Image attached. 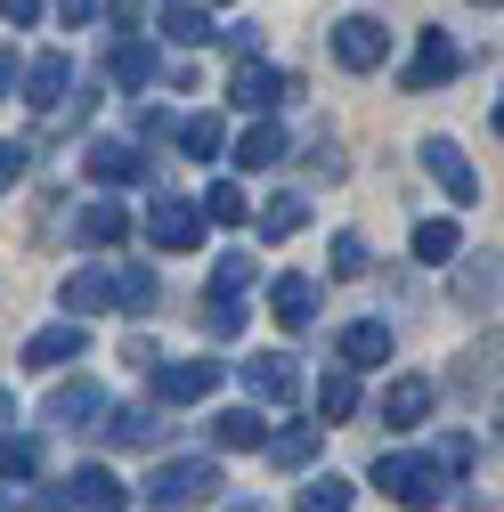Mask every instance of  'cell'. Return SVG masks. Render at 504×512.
<instances>
[{
	"mask_svg": "<svg viewBox=\"0 0 504 512\" xmlns=\"http://www.w3.org/2000/svg\"><path fill=\"white\" fill-rule=\"evenodd\" d=\"M228 480H220V464L212 456H171V464H155L147 472V504L155 512H187V504H212Z\"/></svg>",
	"mask_w": 504,
	"mask_h": 512,
	"instance_id": "cell-1",
	"label": "cell"
},
{
	"mask_svg": "<svg viewBox=\"0 0 504 512\" xmlns=\"http://www.w3.org/2000/svg\"><path fill=\"white\" fill-rule=\"evenodd\" d=\"M374 488H383L399 512H431L439 504V464L431 456H391L383 447V456H374Z\"/></svg>",
	"mask_w": 504,
	"mask_h": 512,
	"instance_id": "cell-2",
	"label": "cell"
},
{
	"mask_svg": "<svg viewBox=\"0 0 504 512\" xmlns=\"http://www.w3.org/2000/svg\"><path fill=\"white\" fill-rule=\"evenodd\" d=\"M106 415H114V399L98 391V382H82V374H66L49 391V407H41V423H57V431H98Z\"/></svg>",
	"mask_w": 504,
	"mask_h": 512,
	"instance_id": "cell-3",
	"label": "cell"
},
{
	"mask_svg": "<svg viewBox=\"0 0 504 512\" xmlns=\"http://www.w3.org/2000/svg\"><path fill=\"white\" fill-rule=\"evenodd\" d=\"M293 90H301V82H293L285 66H261V57H244V66H236V82H228V98H236L252 122H269V114H277Z\"/></svg>",
	"mask_w": 504,
	"mask_h": 512,
	"instance_id": "cell-4",
	"label": "cell"
},
{
	"mask_svg": "<svg viewBox=\"0 0 504 512\" xmlns=\"http://www.w3.org/2000/svg\"><path fill=\"white\" fill-rule=\"evenodd\" d=\"M220 391V358H163L155 366V399L163 407H204Z\"/></svg>",
	"mask_w": 504,
	"mask_h": 512,
	"instance_id": "cell-5",
	"label": "cell"
},
{
	"mask_svg": "<svg viewBox=\"0 0 504 512\" xmlns=\"http://www.w3.org/2000/svg\"><path fill=\"white\" fill-rule=\"evenodd\" d=\"M456 74H464V49H456V33H439V25H431V33L415 41V57H407V74H399V90H415V98H423V90H439V82H456Z\"/></svg>",
	"mask_w": 504,
	"mask_h": 512,
	"instance_id": "cell-6",
	"label": "cell"
},
{
	"mask_svg": "<svg viewBox=\"0 0 504 512\" xmlns=\"http://www.w3.org/2000/svg\"><path fill=\"white\" fill-rule=\"evenodd\" d=\"M391 57V33H383V17H342L334 25V66H350V74H374Z\"/></svg>",
	"mask_w": 504,
	"mask_h": 512,
	"instance_id": "cell-7",
	"label": "cell"
},
{
	"mask_svg": "<svg viewBox=\"0 0 504 512\" xmlns=\"http://www.w3.org/2000/svg\"><path fill=\"white\" fill-rule=\"evenodd\" d=\"M147 236H155L163 252H196V244H204V212L187 204V196H155V204H147Z\"/></svg>",
	"mask_w": 504,
	"mask_h": 512,
	"instance_id": "cell-8",
	"label": "cell"
},
{
	"mask_svg": "<svg viewBox=\"0 0 504 512\" xmlns=\"http://www.w3.org/2000/svg\"><path fill=\"white\" fill-rule=\"evenodd\" d=\"M236 374H244V391L261 399V407H293V399H301V366H293L285 350H269V358H244Z\"/></svg>",
	"mask_w": 504,
	"mask_h": 512,
	"instance_id": "cell-9",
	"label": "cell"
},
{
	"mask_svg": "<svg viewBox=\"0 0 504 512\" xmlns=\"http://www.w3.org/2000/svg\"><path fill=\"white\" fill-rule=\"evenodd\" d=\"M423 171L448 187L456 204H480V171H472V155H464L456 139H423Z\"/></svg>",
	"mask_w": 504,
	"mask_h": 512,
	"instance_id": "cell-10",
	"label": "cell"
},
{
	"mask_svg": "<svg viewBox=\"0 0 504 512\" xmlns=\"http://www.w3.org/2000/svg\"><path fill=\"white\" fill-rule=\"evenodd\" d=\"M334 358H342L350 374L391 366V326H383V317H358V326H342V334H334Z\"/></svg>",
	"mask_w": 504,
	"mask_h": 512,
	"instance_id": "cell-11",
	"label": "cell"
},
{
	"mask_svg": "<svg viewBox=\"0 0 504 512\" xmlns=\"http://www.w3.org/2000/svg\"><path fill=\"white\" fill-rule=\"evenodd\" d=\"M82 171H90L98 187H131V179H147V155H139L131 139H90V147H82Z\"/></svg>",
	"mask_w": 504,
	"mask_h": 512,
	"instance_id": "cell-12",
	"label": "cell"
},
{
	"mask_svg": "<svg viewBox=\"0 0 504 512\" xmlns=\"http://www.w3.org/2000/svg\"><path fill=\"white\" fill-rule=\"evenodd\" d=\"M496 285H504V252H464L456 277H448V293L464 309H496Z\"/></svg>",
	"mask_w": 504,
	"mask_h": 512,
	"instance_id": "cell-13",
	"label": "cell"
},
{
	"mask_svg": "<svg viewBox=\"0 0 504 512\" xmlns=\"http://www.w3.org/2000/svg\"><path fill=\"white\" fill-rule=\"evenodd\" d=\"M66 82H74L66 49H41L33 66H25V106H33V114H66Z\"/></svg>",
	"mask_w": 504,
	"mask_h": 512,
	"instance_id": "cell-14",
	"label": "cell"
},
{
	"mask_svg": "<svg viewBox=\"0 0 504 512\" xmlns=\"http://www.w3.org/2000/svg\"><path fill=\"white\" fill-rule=\"evenodd\" d=\"M66 496H74V512H122V504H131V488H122L106 464H82V472H66Z\"/></svg>",
	"mask_w": 504,
	"mask_h": 512,
	"instance_id": "cell-15",
	"label": "cell"
},
{
	"mask_svg": "<svg viewBox=\"0 0 504 512\" xmlns=\"http://www.w3.org/2000/svg\"><path fill=\"white\" fill-rule=\"evenodd\" d=\"M82 342H90V334L74 326V317H57V326H41V334L25 342V366H33V374H57L66 358H82Z\"/></svg>",
	"mask_w": 504,
	"mask_h": 512,
	"instance_id": "cell-16",
	"label": "cell"
},
{
	"mask_svg": "<svg viewBox=\"0 0 504 512\" xmlns=\"http://www.w3.org/2000/svg\"><path fill=\"white\" fill-rule=\"evenodd\" d=\"M114 447H163L171 439V423H163V407H114L106 423H98Z\"/></svg>",
	"mask_w": 504,
	"mask_h": 512,
	"instance_id": "cell-17",
	"label": "cell"
},
{
	"mask_svg": "<svg viewBox=\"0 0 504 512\" xmlns=\"http://www.w3.org/2000/svg\"><path fill=\"white\" fill-rule=\"evenodd\" d=\"M269 309H277L285 334H309V326H318V285H309V277H277L269 285Z\"/></svg>",
	"mask_w": 504,
	"mask_h": 512,
	"instance_id": "cell-18",
	"label": "cell"
},
{
	"mask_svg": "<svg viewBox=\"0 0 504 512\" xmlns=\"http://www.w3.org/2000/svg\"><path fill=\"white\" fill-rule=\"evenodd\" d=\"M74 244H90V252H106V244H122V236H131V220H122V204L114 196H98V204H82L74 212V228H66Z\"/></svg>",
	"mask_w": 504,
	"mask_h": 512,
	"instance_id": "cell-19",
	"label": "cell"
},
{
	"mask_svg": "<svg viewBox=\"0 0 504 512\" xmlns=\"http://www.w3.org/2000/svg\"><path fill=\"white\" fill-rule=\"evenodd\" d=\"M106 74H114V90H147V82L163 74V57L131 33V41H114V49H106Z\"/></svg>",
	"mask_w": 504,
	"mask_h": 512,
	"instance_id": "cell-20",
	"label": "cell"
},
{
	"mask_svg": "<svg viewBox=\"0 0 504 512\" xmlns=\"http://www.w3.org/2000/svg\"><path fill=\"white\" fill-rule=\"evenodd\" d=\"M431 399H439V391H431L423 374H399L391 391H383V423H391V431H415V423L431 415Z\"/></svg>",
	"mask_w": 504,
	"mask_h": 512,
	"instance_id": "cell-21",
	"label": "cell"
},
{
	"mask_svg": "<svg viewBox=\"0 0 504 512\" xmlns=\"http://www.w3.org/2000/svg\"><path fill=\"white\" fill-rule=\"evenodd\" d=\"M171 139H179L187 163H212V155L228 147V122H220V114H179V122H171Z\"/></svg>",
	"mask_w": 504,
	"mask_h": 512,
	"instance_id": "cell-22",
	"label": "cell"
},
{
	"mask_svg": "<svg viewBox=\"0 0 504 512\" xmlns=\"http://www.w3.org/2000/svg\"><path fill=\"white\" fill-rule=\"evenodd\" d=\"M163 33H171L179 49H204V41H220V25H212V9H204V0H163Z\"/></svg>",
	"mask_w": 504,
	"mask_h": 512,
	"instance_id": "cell-23",
	"label": "cell"
},
{
	"mask_svg": "<svg viewBox=\"0 0 504 512\" xmlns=\"http://www.w3.org/2000/svg\"><path fill=\"white\" fill-rule=\"evenodd\" d=\"M98 309H114V269H74L66 277V317L82 326V317H98Z\"/></svg>",
	"mask_w": 504,
	"mask_h": 512,
	"instance_id": "cell-24",
	"label": "cell"
},
{
	"mask_svg": "<svg viewBox=\"0 0 504 512\" xmlns=\"http://www.w3.org/2000/svg\"><path fill=\"white\" fill-rule=\"evenodd\" d=\"M261 439H269L261 407H220L212 415V447H228V456H244V447H261Z\"/></svg>",
	"mask_w": 504,
	"mask_h": 512,
	"instance_id": "cell-25",
	"label": "cell"
},
{
	"mask_svg": "<svg viewBox=\"0 0 504 512\" xmlns=\"http://www.w3.org/2000/svg\"><path fill=\"white\" fill-rule=\"evenodd\" d=\"M415 261H423V269H456V261H464L456 220H415Z\"/></svg>",
	"mask_w": 504,
	"mask_h": 512,
	"instance_id": "cell-26",
	"label": "cell"
},
{
	"mask_svg": "<svg viewBox=\"0 0 504 512\" xmlns=\"http://www.w3.org/2000/svg\"><path fill=\"white\" fill-rule=\"evenodd\" d=\"M196 212H204V228H244V220H252V204H244L236 179H212L204 196H196Z\"/></svg>",
	"mask_w": 504,
	"mask_h": 512,
	"instance_id": "cell-27",
	"label": "cell"
},
{
	"mask_svg": "<svg viewBox=\"0 0 504 512\" xmlns=\"http://www.w3.org/2000/svg\"><path fill=\"white\" fill-rule=\"evenodd\" d=\"M496 374H504V334H480L464 350V366H456V391H488Z\"/></svg>",
	"mask_w": 504,
	"mask_h": 512,
	"instance_id": "cell-28",
	"label": "cell"
},
{
	"mask_svg": "<svg viewBox=\"0 0 504 512\" xmlns=\"http://www.w3.org/2000/svg\"><path fill=\"white\" fill-rule=\"evenodd\" d=\"M114 301L131 309V317H147V309L163 301V285H155V269H147V261H122V269H114Z\"/></svg>",
	"mask_w": 504,
	"mask_h": 512,
	"instance_id": "cell-29",
	"label": "cell"
},
{
	"mask_svg": "<svg viewBox=\"0 0 504 512\" xmlns=\"http://www.w3.org/2000/svg\"><path fill=\"white\" fill-rule=\"evenodd\" d=\"M350 415H358V374H350V366H334V374L318 382V423L334 431V423H350Z\"/></svg>",
	"mask_w": 504,
	"mask_h": 512,
	"instance_id": "cell-30",
	"label": "cell"
},
{
	"mask_svg": "<svg viewBox=\"0 0 504 512\" xmlns=\"http://www.w3.org/2000/svg\"><path fill=\"white\" fill-rule=\"evenodd\" d=\"M318 439H326V423H285V431H269V456L285 472H301L309 456H318Z\"/></svg>",
	"mask_w": 504,
	"mask_h": 512,
	"instance_id": "cell-31",
	"label": "cell"
},
{
	"mask_svg": "<svg viewBox=\"0 0 504 512\" xmlns=\"http://www.w3.org/2000/svg\"><path fill=\"white\" fill-rule=\"evenodd\" d=\"M269 163H285V131L277 122H252V131L236 139V171H269Z\"/></svg>",
	"mask_w": 504,
	"mask_h": 512,
	"instance_id": "cell-32",
	"label": "cell"
},
{
	"mask_svg": "<svg viewBox=\"0 0 504 512\" xmlns=\"http://www.w3.org/2000/svg\"><path fill=\"white\" fill-rule=\"evenodd\" d=\"M301 228H309V204L301 196H269L261 204V244H293Z\"/></svg>",
	"mask_w": 504,
	"mask_h": 512,
	"instance_id": "cell-33",
	"label": "cell"
},
{
	"mask_svg": "<svg viewBox=\"0 0 504 512\" xmlns=\"http://www.w3.org/2000/svg\"><path fill=\"white\" fill-rule=\"evenodd\" d=\"M41 472V431H0V480H33Z\"/></svg>",
	"mask_w": 504,
	"mask_h": 512,
	"instance_id": "cell-34",
	"label": "cell"
},
{
	"mask_svg": "<svg viewBox=\"0 0 504 512\" xmlns=\"http://www.w3.org/2000/svg\"><path fill=\"white\" fill-rule=\"evenodd\" d=\"M350 496H358L350 480H334V472H318V480L301 488V512H350Z\"/></svg>",
	"mask_w": 504,
	"mask_h": 512,
	"instance_id": "cell-35",
	"label": "cell"
},
{
	"mask_svg": "<svg viewBox=\"0 0 504 512\" xmlns=\"http://www.w3.org/2000/svg\"><path fill=\"white\" fill-rule=\"evenodd\" d=\"M252 277H261V261H252V252H220V269H212V293H244Z\"/></svg>",
	"mask_w": 504,
	"mask_h": 512,
	"instance_id": "cell-36",
	"label": "cell"
},
{
	"mask_svg": "<svg viewBox=\"0 0 504 512\" xmlns=\"http://www.w3.org/2000/svg\"><path fill=\"white\" fill-rule=\"evenodd\" d=\"M204 326H212L220 342H228V334H244V293H212V301H204Z\"/></svg>",
	"mask_w": 504,
	"mask_h": 512,
	"instance_id": "cell-37",
	"label": "cell"
},
{
	"mask_svg": "<svg viewBox=\"0 0 504 512\" xmlns=\"http://www.w3.org/2000/svg\"><path fill=\"white\" fill-rule=\"evenodd\" d=\"M366 261H374L366 236H358V228H342V236H334V277H366Z\"/></svg>",
	"mask_w": 504,
	"mask_h": 512,
	"instance_id": "cell-38",
	"label": "cell"
},
{
	"mask_svg": "<svg viewBox=\"0 0 504 512\" xmlns=\"http://www.w3.org/2000/svg\"><path fill=\"white\" fill-rule=\"evenodd\" d=\"M431 464H439V480H448V472H464V464H472V439H464V431H448V439L431 447Z\"/></svg>",
	"mask_w": 504,
	"mask_h": 512,
	"instance_id": "cell-39",
	"label": "cell"
},
{
	"mask_svg": "<svg viewBox=\"0 0 504 512\" xmlns=\"http://www.w3.org/2000/svg\"><path fill=\"white\" fill-rule=\"evenodd\" d=\"M49 9H57V25H98L106 0H49Z\"/></svg>",
	"mask_w": 504,
	"mask_h": 512,
	"instance_id": "cell-40",
	"label": "cell"
},
{
	"mask_svg": "<svg viewBox=\"0 0 504 512\" xmlns=\"http://www.w3.org/2000/svg\"><path fill=\"white\" fill-rule=\"evenodd\" d=\"M0 17L25 33V25H41V17H49V0H0Z\"/></svg>",
	"mask_w": 504,
	"mask_h": 512,
	"instance_id": "cell-41",
	"label": "cell"
},
{
	"mask_svg": "<svg viewBox=\"0 0 504 512\" xmlns=\"http://www.w3.org/2000/svg\"><path fill=\"white\" fill-rule=\"evenodd\" d=\"M309 171H326V179H342L350 163H342V147H334V139H318V147H309Z\"/></svg>",
	"mask_w": 504,
	"mask_h": 512,
	"instance_id": "cell-42",
	"label": "cell"
},
{
	"mask_svg": "<svg viewBox=\"0 0 504 512\" xmlns=\"http://www.w3.org/2000/svg\"><path fill=\"white\" fill-rule=\"evenodd\" d=\"M25 90V66H17V49H0V98H17Z\"/></svg>",
	"mask_w": 504,
	"mask_h": 512,
	"instance_id": "cell-43",
	"label": "cell"
},
{
	"mask_svg": "<svg viewBox=\"0 0 504 512\" xmlns=\"http://www.w3.org/2000/svg\"><path fill=\"white\" fill-rule=\"evenodd\" d=\"M17 171H25V147H17V139H0V187H17Z\"/></svg>",
	"mask_w": 504,
	"mask_h": 512,
	"instance_id": "cell-44",
	"label": "cell"
},
{
	"mask_svg": "<svg viewBox=\"0 0 504 512\" xmlns=\"http://www.w3.org/2000/svg\"><path fill=\"white\" fill-rule=\"evenodd\" d=\"M220 512H269V496H236V504H220Z\"/></svg>",
	"mask_w": 504,
	"mask_h": 512,
	"instance_id": "cell-45",
	"label": "cell"
},
{
	"mask_svg": "<svg viewBox=\"0 0 504 512\" xmlns=\"http://www.w3.org/2000/svg\"><path fill=\"white\" fill-rule=\"evenodd\" d=\"M9 423H17V399H9V391H0V431H9Z\"/></svg>",
	"mask_w": 504,
	"mask_h": 512,
	"instance_id": "cell-46",
	"label": "cell"
},
{
	"mask_svg": "<svg viewBox=\"0 0 504 512\" xmlns=\"http://www.w3.org/2000/svg\"><path fill=\"white\" fill-rule=\"evenodd\" d=\"M0 512H25V504H17V496H9V488H0Z\"/></svg>",
	"mask_w": 504,
	"mask_h": 512,
	"instance_id": "cell-47",
	"label": "cell"
},
{
	"mask_svg": "<svg viewBox=\"0 0 504 512\" xmlns=\"http://www.w3.org/2000/svg\"><path fill=\"white\" fill-rule=\"evenodd\" d=\"M496 139H504V98H496Z\"/></svg>",
	"mask_w": 504,
	"mask_h": 512,
	"instance_id": "cell-48",
	"label": "cell"
}]
</instances>
